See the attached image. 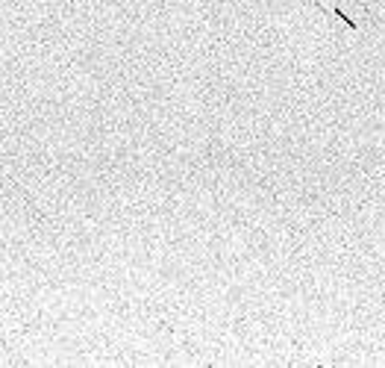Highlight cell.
<instances>
[{"label": "cell", "mask_w": 385, "mask_h": 368, "mask_svg": "<svg viewBox=\"0 0 385 368\" xmlns=\"http://www.w3.org/2000/svg\"><path fill=\"white\" fill-rule=\"evenodd\" d=\"M315 6H318L321 12H333V15H335V18H338V21H341V24H344L347 29H353V32H359V24H356V21H353V18H350V15H347V12L341 9V6H333V9H327V6H321V3H315Z\"/></svg>", "instance_id": "6da1fadb"}]
</instances>
